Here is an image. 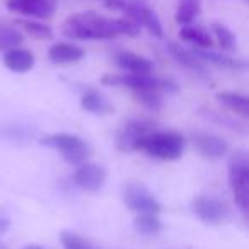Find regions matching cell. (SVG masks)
<instances>
[{"instance_id":"277c9868","label":"cell","mask_w":249,"mask_h":249,"mask_svg":"<svg viewBox=\"0 0 249 249\" xmlns=\"http://www.w3.org/2000/svg\"><path fill=\"white\" fill-rule=\"evenodd\" d=\"M229 186L232 190L235 205L242 215L249 210V159L248 154L239 150L229 160Z\"/></svg>"},{"instance_id":"7402d4cb","label":"cell","mask_w":249,"mask_h":249,"mask_svg":"<svg viewBox=\"0 0 249 249\" xmlns=\"http://www.w3.org/2000/svg\"><path fill=\"white\" fill-rule=\"evenodd\" d=\"M22 41H24V35L18 26L0 21V52L21 46Z\"/></svg>"},{"instance_id":"e0dca14e","label":"cell","mask_w":249,"mask_h":249,"mask_svg":"<svg viewBox=\"0 0 249 249\" xmlns=\"http://www.w3.org/2000/svg\"><path fill=\"white\" fill-rule=\"evenodd\" d=\"M35 63H36L35 55H33L28 48H21V46L7 50L4 55V65L14 73L31 72Z\"/></svg>"},{"instance_id":"6da1fadb","label":"cell","mask_w":249,"mask_h":249,"mask_svg":"<svg viewBox=\"0 0 249 249\" xmlns=\"http://www.w3.org/2000/svg\"><path fill=\"white\" fill-rule=\"evenodd\" d=\"M62 33L67 38L79 39V41H99V39H113L120 36L113 19L104 18L94 11L69 16L62 26Z\"/></svg>"},{"instance_id":"4dcf8cb0","label":"cell","mask_w":249,"mask_h":249,"mask_svg":"<svg viewBox=\"0 0 249 249\" xmlns=\"http://www.w3.org/2000/svg\"><path fill=\"white\" fill-rule=\"evenodd\" d=\"M22 249H46V248H43V246H39V244H28Z\"/></svg>"},{"instance_id":"2e32d148","label":"cell","mask_w":249,"mask_h":249,"mask_svg":"<svg viewBox=\"0 0 249 249\" xmlns=\"http://www.w3.org/2000/svg\"><path fill=\"white\" fill-rule=\"evenodd\" d=\"M193 53L201 60L203 63H212V65H217L220 69H227V70H246L248 63L242 58H235L231 56L225 52H213V50H203V48H193Z\"/></svg>"},{"instance_id":"4316f807","label":"cell","mask_w":249,"mask_h":249,"mask_svg":"<svg viewBox=\"0 0 249 249\" xmlns=\"http://www.w3.org/2000/svg\"><path fill=\"white\" fill-rule=\"evenodd\" d=\"M114 26L120 36H128V38H139L142 35V28L135 21L128 18H114Z\"/></svg>"},{"instance_id":"4fadbf2b","label":"cell","mask_w":249,"mask_h":249,"mask_svg":"<svg viewBox=\"0 0 249 249\" xmlns=\"http://www.w3.org/2000/svg\"><path fill=\"white\" fill-rule=\"evenodd\" d=\"M191 139H193L195 149L207 159H222V157L229 154V143L218 135L196 132L193 133Z\"/></svg>"},{"instance_id":"30bf717a","label":"cell","mask_w":249,"mask_h":249,"mask_svg":"<svg viewBox=\"0 0 249 249\" xmlns=\"http://www.w3.org/2000/svg\"><path fill=\"white\" fill-rule=\"evenodd\" d=\"M156 124L149 120H130L116 135V147L121 152H132L135 150V143L143 135L154 132Z\"/></svg>"},{"instance_id":"d4e9b609","label":"cell","mask_w":249,"mask_h":249,"mask_svg":"<svg viewBox=\"0 0 249 249\" xmlns=\"http://www.w3.org/2000/svg\"><path fill=\"white\" fill-rule=\"evenodd\" d=\"M135 229L142 235H156L162 231V220L156 213H139L135 218Z\"/></svg>"},{"instance_id":"cb8c5ba5","label":"cell","mask_w":249,"mask_h":249,"mask_svg":"<svg viewBox=\"0 0 249 249\" xmlns=\"http://www.w3.org/2000/svg\"><path fill=\"white\" fill-rule=\"evenodd\" d=\"M212 33H213L215 39H217L222 52L231 53V52H235V50H237V38H235V35L225 24L213 22V24H212Z\"/></svg>"},{"instance_id":"3957f363","label":"cell","mask_w":249,"mask_h":249,"mask_svg":"<svg viewBox=\"0 0 249 249\" xmlns=\"http://www.w3.org/2000/svg\"><path fill=\"white\" fill-rule=\"evenodd\" d=\"M101 84L107 87H123L135 90H159V92L174 94L179 90L178 84L173 79L156 77L152 73H107L101 79Z\"/></svg>"},{"instance_id":"8992f818","label":"cell","mask_w":249,"mask_h":249,"mask_svg":"<svg viewBox=\"0 0 249 249\" xmlns=\"http://www.w3.org/2000/svg\"><path fill=\"white\" fill-rule=\"evenodd\" d=\"M121 12H124L126 18L135 21L140 28L149 31L156 38H162L164 36L162 22H160L159 16L150 7L147 0H126L124 5L121 7Z\"/></svg>"},{"instance_id":"83f0119b","label":"cell","mask_w":249,"mask_h":249,"mask_svg":"<svg viewBox=\"0 0 249 249\" xmlns=\"http://www.w3.org/2000/svg\"><path fill=\"white\" fill-rule=\"evenodd\" d=\"M60 241H62V246L65 249H94L86 239L77 235L75 232H70V231L60 232Z\"/></svg>"},{"instance_id":"7a4b0ae2","label":"cell","mask_w":249,"mask_h":249,"mask_svg":"<svg viewBox=\"0 0 249 249\" xmlns=\"http://www.w3.org/2000/svg\"><path fill=\"white\" fill-rule=\"evenodd\" d=\"M184 147L186 140L178 132H150L135 143V150L159 160H178Z\"/></svg>"},{"instance_id":"d6986e66","label":"cell","mask_w":249,"mask_h":249,"mask_svg":"<svg viewBox=\"0 0 249 249\" xmlns=\"http://www.w3.org/2000/svg\"><path fill=\"white\" fill-rule=\"evenodd\" d=\"M179 38L183 39L184 43H190V45H193L195 48H203V50L213 48V43H215L210 33H208L205 28L196 26V24L181 26Z\"/></svg>"},{"instance_id":"5bb4252c","label":"cell","mask_w":249,"mask_h":249,"mask_svg":"<svg viewBox=\"0 0 249 249\" xmlns=\"http://www.w3.org/2000/svg\"><path fill=\"white\" fill-rule=\"evenodd\" d=\"M86 56L82 46L69 41L53 43L48 48V60L55 65H73L79 63Z\"/></svg>"},{"instance_id":"8fae6325","label":"cell","mask_w":249,"mask_h":249,"mask_svg":"<svg viewBox=\"0 0 249 249\" xmlns=\"http://www.w3.org/2000/svg\"><path fill=\"white\" fill-rule=\"evenodd\" d=\"M73 183L87 193H97L106 183V169L96 162H82L73 174Z\"/></svg>"},{"instance_id":"52a82bcc","label":"cell","mask_w":249,"mask_h":249,"mask_svg":"<svg viewBox=\"0 0 249 249\" xmlns=\"http://www.w3.org/2000/svg\"><path fill=\"white\" fill-rule=\"evenodd\" d=\"M123 203L135 213H156L162 212V203L147 186L140 183H130L123 190Z\"/></svg>"},{"instance_id":"603a6c76","label":"cell","mask_w":249,"mask_h":249,"mask_svg":"<svg viewBox=\"0 0 249 249\" xmlns=\"http://www.w3.org/2000/svg\"><path fill=\"white\" fill-rule=\"evenodd\" d=\"M201 11V0H178L176 7V22L179 26L193 24V21L198 18Z\"/></svg>"},{"instance_id":"1f68e13d","label":"cell","mask_w":249,"mask_h":249,"mask_svg":"<svg viewBox=\"0 0 249 249\" xmlns=\"http://www.w3.org/2000/svg\"><path fill=\"white\" fill-rule=\"evenodd\" d=\"M0 249H9V248H7V244H5V242L0 241Z\"/></svg>"},{"instance_id":"f1b7e54d","label":"cell","mask_w":249,"mask_h":249,"mask_svg":"<svg viewBox=\"0 0 249 249\" xmlns=\"http://www.w3.org/2000/svg\"><path fill=\"white\" fill-rule=\"evenodd\" d=\"M124 2H126V0H103L104 7L109 9V11H121Z\"/></svg>"},{"instance_id":"f546056e","label":"cell","mask_w":249,"mask_h":249,"mask_svg":"<svg viewBox=\"0 0 249 249\" xmlns=\"http://www.w3.org/2000/svg\"><path fill=\"white\" fill-rule=\"evenodd\" d=\"M7 229H9V220H7V218H2V217H0V234L7 232Z\"/></svg>"},{"instance_id":"ffe728a7","label":"cell","mask_w":249,"mask_h":249,"mask_svg":"<svg viewBox=\"0 0 249 249\" xmlns=\"http://www.w3.org/2000/svg\"><path fill=\"white\" fill-rule=\"evenodd\" d=\"M217 101L220 104H224L229 111L239 114L241 118H248L249 116V99L248 96L239 92H231V90H222L217 92Z\"/></svg>"},{"instance_id":"44dd1931","label":"cell","mask_w":249,"mask_h":249,"mask_svg":"<svg viewBox=\"0 0 249 249\" xmlns=\"http://www.w3.org/2000/svg\"><path fill=\"white\" fill-rule=\"evenodd\" d=\"M16 26H18L22 33L29 35L31 38L38 39V41H46V39L53 38V29L50 28L48 24L41 22L39 19H28V18L18 19Z\"/></svg>"},{"instance_id":"9c48e42d","label":"cell","mask_w":249,"mask_h":249,"mask_svg":"<svg viewBox=\"0 0 249 249\" xmlns=\"http://www.w3.org/2000/svg\"><path fill=\"white\" fill-rule=\"evenodd\" d=\"M5 7L12 14L28 19H50L55 16L58 0H5Z\"/></svg>"},{"instance_id":"484cf974","label":"cell","mask_w":249,"mask_h":249,"mask_svg":"<svg viewBox=\"0 0 249 249\" xmlns=\"http://www.w3.org/2000/svg\"><path fill=\"white\" fill-rule=\"evenodd\" d=\"M133 97L137 99V103H140L150 111H159L164 104L162 92H159V90H135Z\"/></svg>"},{"instance_id":"9a60e30c","label":"cell","mask_w":249,"mask_h":249,"mask_svg":"<svg viewBox=\"0 0 249 249\" xmlns=\"http://www.w3.org/2000/svg\"><path fill=\"white\" fill-rule=\"evenodd\" d=\"M113 60L116 67H120L126 73H152L154 62L147 56H142L139 53L128 52V50H120L113 55Z\"/></svg>"},{"instance_id":"7c38bea8","label":"cell","mask_w":249,"mask_h":249,"mask_svg":"<svg viewBox=\"0 0 249 249\" xmlns=\"http://www.w3.org/2000/svg\"><path fill=\"white\" fill-rule=\"evenodd\" d=\"M167 52H169V55L173 56L183 69H186L188 72L200 77V79H205V80L208 79V70L205 69V63L195 55L193 50L184 48V46H181L179 43L169 41L167 43Z\"/></svg>"},{"instance_id":"ba28073f","label":"cell","mask_w":249,"mask_h":249,"mask_svg":"<svg viewBox=\"0 0 249 249\" xmlns=\"http://www.w3.org/2000/svg\"><path fill=\"white\" fill-rule=\"evenodd\" d=\"M191 210L201 222L208 225H220L231 217V210L224 201L205 195H200L191 201Z\"/></svg>"},{"instance_id":"ac0fdd59","label":"cell","mask_w":249,"mask_h":249,"mask_svg":"<svg viewBox=\"0 0 249 249\" xmlns=\"http://www.w3.org/2000/svg\"><path fill=\"white\" fill-rule=\"evenodd\" d=\"M80 106L87 113L99 114V116H106L114 111L113 103L97 89H87L80 97Z\"/></svg>"},{"instance_id":"5b68a950","label":"cell","mask_w":249,"mask_h":249,"mask_svg":"<svg viewBox=\"0 0 249 249\" xmlns=\"http://www.w3.org/2000/svg\"><path fill=\"white\" fill-rule=\"evenodd\" d=\"M41 145L60 152L69 164H82L92 154L89 143L72 133H50L41 139Z\"/></svg>"}]
</instances>
